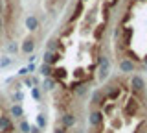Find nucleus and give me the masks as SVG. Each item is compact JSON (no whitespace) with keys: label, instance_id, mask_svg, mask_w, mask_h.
Returning <instances> with one entry per match:
<instances>
[{"label":"nucleus","instance_id":"obj_2","mask_svg":"<svg viewBox=\"0 0 147 133\" xmlns=\"http://www.w3.org/2000/svg\"><path fill=\"white\" fill-rule=\"evenodd\" d=\"M131 85H132V89H134V93H144V89H145V81H144L142 76H134L132 81H131Z\"/></svg>","mask_w":147,"mask_h":133},{"label":"nucleus","instance_id":"obj_14","mask_svg":"<svg viewBox=\"0 0 147 133\" xmlns=\"http://www.w3.org/2000/svg\"><path fill=\"white\" fill-rule=\"evenodd\" d=\"M0 26H2V19H0Z\"/></svg>","mask_w":147,"mask_h":133},{"label":"nucleus","instance_id":"obj_13","mask_svg":"<svg viewBox=\"0 0 147 133\" xmlns=\"http://www.w3.org/2000/svg\"><path fill=\"white\" fill-rule=\"evenodd\" d=\"M0 13H2V4H0Z\"/></svg>","mask_w":147,"mask_h":133},{"label":"nucleus","instance_id":"obj_10","mask_svg":"<svg viewBox=\"0 0 147 133\" xmlns=\"http://www.w3.org/2000/svg\"><path fill=\"white\" fill-rule=\"evenodd\" d=\"M53 133H68V131H66V128H57Z\"/></svg>","mask_w":147,"mask_h":133},{"label":"nucleus","instance_id":"obj_8","mask_svg":"<svg viewBox=\"0 0 147 133\" xmlns=\"http://www.w3.org/2000/svg\"><path fill=\"white\" fill-rule=\"evenodd\" d=\"M28 26H30V30H35L37 28V20L33 19V17H30V19H28Z\"/></svg>","mask_w":147,"mask_h":133},{"label":"nucleus","instance_id":"obj_7","mask_svg":"<svg viewBox=\"0 0 147 133\" xmlns=\"http://www.w3.org/2000/svg\"><path fill=\"white\" fill-rule=\"evenodd\" d=\"M103 33H105V24H99L98 28H96V31H94V37L96 39H101V37H103Z\"/></svg>","mask_w":147,"mask_h":133},{"label":"nucleus","instance_id":"obj_3","mask_svg":"<svg viewBox=\"0 0 147 133\" xmlns=\"http://www.w3.org/2000/svg\"><path fill=\"white\" fill-rule=\"evenodd\" d=\"M119 68H121V72H132V70H136V63L134 61H131V59H121L119 61Z\"/></svg>","mask_w":147,"mask_h":133},{"label":"nucleus","instance_id":"obj_4","mask_svg":"<svg viewBox=\"0 0 147 133\" xmlns=\"http://www.w3.org/2000/svg\"><path fill=\"white\" fill-rule=\"evenodd\" d=\"M76 124V115L70 113V111H66V113H63V126L64 128H70Z\"/></svg>","mask_w":147,"mask_h":133},{"label":"nucleus","instance_id":"obj_1","mask_svg":"<svg viewBox=\"0 0 147 133\" xmlns=\"http://www.w3.org/2000/svg\"><path fill=\"white\" fill-rule=\"evenodd\" d=\"M88 120H90V126L92 128H99L101 122H103V113H101V109H92Z\"/></svg>","mask_w":147,"mask_h":133},{"label":"nucleus","instance_id":"obj_12","mask_svg":"<svg viewBox=\"0 0 147 133\" xmlns=\"http://www.w3.org/2000/svg\"><path fill=\"white\" fill-rule=\"evenodd\" d=\"M37 122H39V126H40V128H42V126H44V124H46V122H44V118H42V117H40V118H39V120H37Z\"/></svg>","mask_w":147,"mask_h":133},{"label":"nucleus","instance_id":"obj_9","mask_svg":"<svg viewBox=\"0 0 147 133\" xmlns=\"http://www.w3.org/2000/svg\"><path fill=\"white\" fill-rule=\"evenodd\" d=\"M20 131H22V133H28V131H30V126H28L26 122H22V124H20Z\"/></svg>","mask_w":147,"mask_h":133},{"label":"nucleus","instance_id":"obj_6","mask_svg":"<svg viewBox=\"0 0 147 133\" xmlns=\"http://www.w3.org/2000/svg\"><path fill=\"white\" fill-rule=\"evenodd\" d=\"M9 113H11L15 118H20V115H22V109L18 107V105H11V107H9Z\"/></svg>","mask_w":147,"mask_h":133},{"label":"nucleus","instance_id":"obj_5","mask_svg":"<svg viewBox=\"0 0 147 133\" xmlns=\"http://www.w3.org/2000/svg\"><path fill=\"white\" fill-rule=\"evenodd\" d=\"M33 48H35L33 39H28V41H24V44H22V52H31Z\"/></svg>","mask_w":147,"mask_h":133},{"label":"nucleus","instance_id":"obj_11","mask_svg":"<svg viewBox=\"0 0 147 133\" xmlns=\"http://www.w3.org/2000/svg\"><path fill=\"white\" fill-rule=\"evenodd\" d=\"M33 96H35V98H40V93H39V89H33Z\"/></svg>","mask_w":147,"mask_h":133}]
</instances>
